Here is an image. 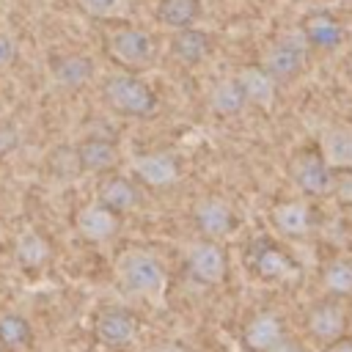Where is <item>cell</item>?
Masks as SVG:
<instances>
[{"label": "cell", "instance_id": "obj_27", "mask_svg": "<svg viewBox=\"0 0 352 352\" xmlns=\"http://www.w3.org/2000/svg\"><path fill=\"white\" fill-rule=\"evenodd\" d=\"M19 58V41L14 33L8 30H0V74L8 72Z\"/></svg>", "mask_w": 352, "mask_h": 352}, {"label": "cell", "instance_id": "obj_3", "mask_svg": "<svg viewBox=\"0 0 352 352\" xmlns=\"http://www.w3.org/2000/svg\"><path fill=\"white\" fill-rule=\"evenodd\" d=\"M305 60H308V41L300 33V28H294V30H283L280 36H275V41L264 47L258 66L275 80V85H283L302 72Z\"/></svg>", "mask_w": 352, "mask_h": 352}, {"label": "cell", "instance_id": "obj_32", "mask_svg": "<svg viewBox=\"0 0 352 352\" xmlns=\"http://www.w3.org/2000/svg\"><path fill=\"white\" fill-rule=\"evenodd\" d=\"M270 352H305V346H302L300 341H294V338H289V336H286V338H283L275 349H270Z\"/></svg>", "mask_w": 352, "mask_h": 352}, {"label": "cell", "instance_id": "obj_25", "mask_svg": "<svg viewBox=\"0 0 352 352\" xmlns=\"http://www.w3.org/2000/svg\"><path fill=\"white\" fill-rule=\"evenodd\" d=\"M33 344V327L30 322L16 314V311H8V314H0V346L3 349H25Z\"/></svg>", "mask_w": 352, "mask_h": 352}, {"label": "cell", "instance_id": "obj_1", "mask_svg": "<svg viewBox=\"0 0 352 352\" xmlns=\"http://www.w3.org/2000/svg\"><path fill=\"white\" fill-rule=\"evenodd\" d=\"M116 280L118 286L138 300H160L168 283L165 267L157 253L146 248H126L116 258Z\"/></svg>", "mask_w": 352, "mask_h": 352}, {"label": "cell", "instance_id": "obj_23", "mask_svg": "<svg viewBox=\"0 0 352 352\" xmlns=\"http://www.w3.org/2000/svg\"><path fill=\"white\" fill-rule=\"evenodd\" d=\"M52 250H50V242L41 231L36 228H22L14 239V258L25 267V270H38L50 261Z\"/></svg>", "mask_w": 352, "mask_h": 352}, {"label": "cell", "instance_id": "obj_10", "mask_svg": "<svg viewBox=\"0 0 352 352\" xmlns=\"http://www.w3.org/2000/svg\"><path fill=\"white\" fill-rule=\"evenodd\" d=\"M74 157L82 173H110L121 162V148L107 135H85L74 146Z\"/></svg>", "mask_w": 352, "mask_h": 352}, {"label": "cell", "instance_id": "obj_19", "mask_svg": "<svg viewBox=\"0 0 352 352\" xmlns=\"http://www.w3.org/2000/svg\"><path fill=\"white\" fill-rule=\"evenodd\" d=\"M300 33L305 36L308 47H322V50H336L344 38V28L341 22L327 14V11H314L302 19L300 25Z\"/></svg>", "mask_w": 352, "mask_h": 352}, {"label": "cell", "instance_id": "obj_9", "mask_svg": "<svg viewBox=\"0 0 352 352\" xmlns=\"http://www.w3.org/2000/svg\"><path fill=\"white\" fill-rule=\"evenodd\" d=\"M132 173L140 184L162 190V187H173L182 179V162L170 151H146L132 160Z\"/></svg>", "mask_w": 352, "mask_h": 352}, {"label": "cell", "instance_id": "obj_17", "mask_svg": "<svg viewBox=\"0 0 352 352\" xmlns=\"http://www.w3.org/2000/svg\"><path fill=\"white\" fill-rule=\"evenodd\" d=\"M270 220H272V228L280 236H289V239H302L314 228V214H311L308 204L300 201V198L275 204L272 212H270Z\"/></svg>", "mask_w": 352, "mask_h": 352}, {"label": "cell", "instance_id": "obj_29", "mask_svg": "<svg viewBox=\"0 0 352 352\" xmlns=\"http://www.w3.org/2000/svg\"><path fill=\"white\" fill-rule=\"evenodd\" d=\"M19 143V132L14 124H0V154H8Z\"/></svg>", "mask_w": 352, "mask_h": 352}, {"label": "cell", "instance_id": "obj_26", "mask_svg": "<svg viewBox=\"0 0 352 352\" xmlns=\"http://www.w3.org/2000/svg\"><path fill=\"white\" fill-rule=\"evenodd\" d=\"M322 283L330 297H349L352 294V261L349 258H333L322 270Z\"/></svg>", "mask_w": 352, "mask_h": 352}, {"label": "cell", "instance_id": "obj_12", "mask_svg": "<svg viewBox=\"0 0 352 352\" xmlns=\"http://www.w3.org/2000/svg\"><path fill=\"white\" fill-rule=\"evenodd\" d=\"M50 77L66 91H80L96 77V63L85 52H58L50 58Z\"/></svg>", "mask_w": 352, "mask_h": 352}, {"label": "cell", "instance_id": "obj_8", "mask_svg": "<svg viewBox=\"0 0 352 352\" xmlns=\"http://www.w3.org/2000/svg\"><path fill=\"white\" fill-rule=\"evenodd\" d=\"M138 333H140V319L135 311L124 305H107L94 319V336L104 346H113V349H124L135 344Z\"/></svg>", "mask_w": 352, "mask_h": 352}, {"label": "cell", "instance_id": "obj_13", "mask_svg": "<svg viewBox=\"0 0 352 352\" xmlns=\"http://www.w3.org/2000/svg\"><path fill=\"white\" fill-rule=\"evenodd\" d=\"M74 231L85 239V242H107L121 231V214L110 212L107 206H102L99 201H91L85 206L77 209L74 214Z\"/></svg>", "mask_w": 352, "mask_h": 352}, {"label": "cell", "instance_id": "obj_30", "mask_svg": "<svg viewBox=\"0 0 352 352\" xmlns=\"http://www.w3.org/2000/svg\"><path fill=\"white\" fill-rule=\"evenodd\" d=\"M322 352H352V336H341L322 346Z\"/></svg>", "mask_w": 352, "mask_h": 352}, {"label": "cell", "instance_id": "obj_20", "mask_svg": "<svg viewBox=\"0 0 352 352\" xmlns=\"http://www.w3.org/2000/svg\"><path fill=\"white\" fill-rule=\"evenodd\" d=\"M319 154L333 170H352V126H327L319 138Z\"/></svg>", "mask_w": 352, "mask_h": 352}, {"label": "cell", "instance_id": "obj_31", "mask_svg": "<svg viewBox=\"0 0 352 352\" xmlns=\"http://www.w3.org/2000/svg\"><path fill=\"white\" fill-rule=\"evenodd\" d=\"M143 352H184V346H179L176 341H154Z\"/></svg>", "mask_w": 352, "mask_h": 352}, {"label": "cell", "instance_id": "obj_18", "mask_svg": "<svg viewBox=\"0 0 352 352\" xmlns=\"http://www.w3.org/2000/svg\"><path fill=\"white\" fill-rule=\"evenodd\" d=\"M170 55L184 66H198L212 55V36L201 28H182L170 36Z\"/></svg>", "mask_w": 352, "mask_h": 352}, {"label": "cell", "instance_id": "obj_22", "mask_svg": "<svg viewBox=\"0 0 352 352\" xmlns=\"http://www.w3.org/2000/svg\"><path fill=\"white\" fill-rule=\"evenodd\" d=\"M209 107H212L214 116L231 118V116H239V113H242L245 107H250V104H248V99H245V94H242L236 77L228 74V77H220V80L212 85V91H209Z\"/></svg>", "mask_w": 352, "mask_h": 352}, {"label": "cell", "instance_id": "obj_21", "mask_svg": "<svg viewBox=\"0 0 352 352\" xmlns=\"http://www.w3.org/2000/svg\"><path fill=\"white\" fill-rule=\"evenodd\" d=\"M234 77H236V82H239L248 104H253V107H270L275 102L278 85H275V80L258 63L256 66H242L239 72H234Z\"/></svg>", "mask_w": 352, "mask_h": 352}, {"label": "cell", "instance_id": "obj_11", "mask_svg": "<svg viewBox=\"0 0 352 352\" xmlns=\"http://www.w3.org/2000/svg\"><path fill=\"white\" fill-rule=\"evenodd\" d=\"M305 330L308 336L324 346L341 336H346V311L341 305L338 297H327V300H319L311 311H308V319H305Z\"/></svg>", "mask_w": 352, "mask_h": 352}, {"label": "cell", "instance_id": "obj_4", "mask_svg": "<svg viewBox=\"0 0 352 352\" xmlns=\"http://www.w3.org/2000/svg\"><path fill=\"white\" fill-rule=\"evenodd\" d=\"M289 182H292L302 195H308V198L327 195V192H333V187H336L333 168L322 160L319 148L297 151V154L289 160Z\"/></svg>", "mask_w": 352, "mask_h": 352}, {"label": "cell", "instance_id": "obj_2", "mask_svg": "<svg viewBox=\"0 0 352 352\" xmlns=\"http://www.w3.org/2000/svg\"><path fill=\"white\" fill-rule=\"evenodd\" d=\"M99 91H102L104 104L113 113L124 116V118H151V116H157L160 99H157L154 88L132 72H113V74L102 77Z\"/></svg>", "mask_w": 352, "mask_h": 352}, {"label": "cell", "instance_id": "obj_16", "mask_svg": "<svg viewBox=\"0 0 352 352\" xmlns=\"http://www.w3.org/2000/svg\"><path fill=\"white\" fill-rule=\"evenodd\" d=\"M96 201L124 217L126 212H132L140 204V190L129 176L110 170V173H102V179L96 184Z\"/></svg>", "mask_w": 352, "mask_h": 352}, {"label": "cell", "instance_id": "obj_15", "mask_svg": "<svg viewBox=\"0 0 352 352\" xmlns=\"http://www.w3.org/2000/svg\"><path fill=\"white\" fill-rule=\"evenodd\" d=\"M248 264H250V270L256 272V278H261V280H286V278L294 275V261H292V256H289L280 245H275V242H270V239H258V242L250 248Z\"/></svg>", "mask_w": 352, "mask_h": 352}, {"label": "cell", "instance_id": "obj_6", "mask_svg": "<svg viewBox=\"0 0 352 352\" xmlns=\"http://www.w3.org/2000/svg\"><path fill=\"white\" fill-rule=\"evenodd\" d=\"M107 52L116 63H121L126 69H143L154 60L157 47H154V38L143 28L124 25L107 36Z\"/></svg>", "mask_w": 352, "mask_h": 352}, {"label": "cell", "instance_id": "obj_14", "mask_svg": "<svg viewBox=\"0 0 352 352\" xmlns=\"http://www.w3.org/2000/svg\"><path fill=\"white\" fill-rule=\"evenodd\" d=\"M286 338V324L278 314L272 311H261L256 314L245 327H242V336H239V346L245 352H270L275 349L280 341Z\"/></svg>", "mask_w": 352, "mask_h": 352}, {"label": "cell", "instance_id": "obj_33", "mask_svg": "<svg viewBox=\"0 0 352 352\" xmlns=\"http://www.w3.org/2000/svg\"><path fill=\"white\" fill-rule=\"evenodd\" d=\"M0 352H3V346H0Z\"/></svg>", "mask_w": 352, "mask_h": 352}, {"label": "cell", "instance_id": "obj_5", "mask_svg": "<svg viewBox=\"0 0 352 352\" xmlns=\"http://www.w3.org/2000/svg\"><path fill=\"white\" fill-rule=\"evenodd\" d=\"M228 258L217 239H198L184 253V275L198 286H217L226 278Z\"/></svg>", "mask_w": 352, "mask_h": 352}, {"label": "cell", "instance_id": "obj_28", "mask_svg": "<svg viewBox=\"0 0 352 352\" xmlns=\"http://www.w3.org/2000/svg\"><path fill=\"white\" fill-rule=\"evenodd\" d=\"M77 3L91 16H116L124 8V0H77Z\"/></svg>", "mask_w": 352, "mask_h": 352}, {"label": "cell", "instance_id": "obj_24", "mask_svg": "<svg viewBox=\"0 0 352 352\" xmlns=\"http://www.w3.org/2000/svg\"><path fill=\"white\" fill-rule=\"evenodd\" d=\"M201 16V0H160L154 8V19L168 30L192 28Z\"/></svg>", "mask_w": 352, "mask_h": 352}, {"label": "cell", "instance_id": "obj_7", "mask_svg": "<svg viewBox=\"0 0 352 352\" xmlns=\"http://www.w3.org/2000/svg\"><path fill=\"white\" fill-rule=\"evenodd\" d=\"M192 226L195 231L204 236V239H226L228 234L236 231V212L234 206L226 201V198H217V195H206V198H198L192 204Z\"/></svg>", "mask_w": 352, "mask_h": 352}]
</instances>
